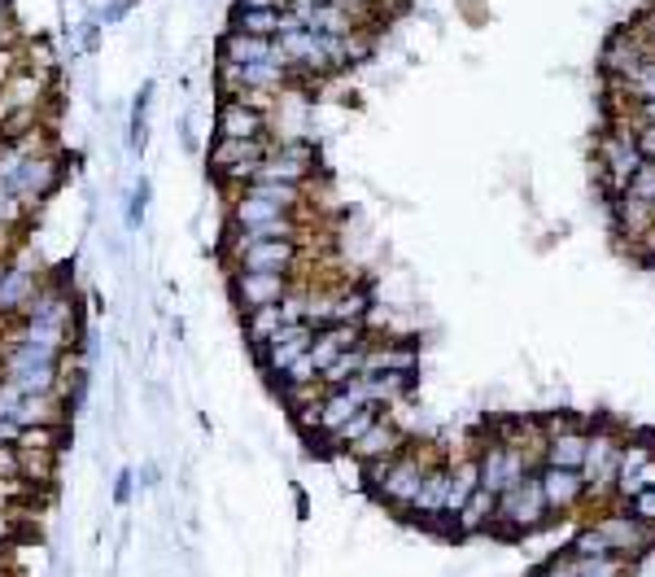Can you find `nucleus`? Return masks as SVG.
Listing matches in <instances>:
<instances>
[{"label": "nucleus", "mask_w": 655, "mask_h": 577, "mask_svg": "<svg viewBox=\"0 0 655 577\" xmlns=\"http://www.w3.org/2000/svg\"><path fill=\"white\" fill-rule=\"evenodd\" d=\"M275 149V136H262V140H219L206 149V171L223 184V193H240L245 184H254L262 158Z\"/></svg>", "instance_id": "nucleus-1"}, {"label": "nucleus", "mask_w": 655, "mask_h": 577, "mask_svg": "<svg viewBox=\"0 0 655 577\" xmlns=\"http://www.w3.org/2000/svg\"><path fill=\"white\" fill-rule=\"evenodd\" d=\"M598 175H603V188H607V197H616V193H625L629 188V180H633V171L642 167V154H638V145H633V123L625 119V114H611L607 119V132L598 136Z\"/></svg>", "instance_id": "nucleus-2"}, {"label": "nucleus", "mask_w": 655, "mask_h": 577, "mask_svg": "<svg viewBox=\"0 0 655 577\" xmlns=\"http://www.w3.org/2000/svg\"><path fill=\"white\" fill-rule=\"evenodd\" d=\"M546 516H551V507H546V499H542L537 472H524L520 481H511V486L498 490V499H494V520H498V525L537 529Z\"/></svg>", "instance_id": "nucleus-3"}, {"label": "nucleus", "mask_w": 655, "mask_h": 577, "mask_svg": "<svg viewBox=\"0 0 655 577\" xmlns=\"http://www.w3.org/2000/svg\"><path fill=\"white\" fill-rule=\"evenodd\" d=\"M319 171V149L314 145H301V140H275V149L262 158L258 175L254 180H271V184H297L306 188Z\"/></svg>", "instance_id": "nucleus-4"}, {"label": "nucleus", "mask_w": 655, "mask_h": 577, "mask_svg": "<svg viewBox=\"0 0 655 577\" xmlns=\"http://www.w3.org/2000/svg\"><path fill=\"white\" fill-rule=\"evenodd\" d=\"M429 468H433V464H429L420 451H407V446H403L398 455H390V459H385V472H381V481H376V490H372V494H381L390 507L407 512Z\"/></svg>", "instance_id": "nucleus-5"}, {"label": "nucleus", "mask_w": 655, "mask_h": 577, "mask_svg": "<svg viewBox=\"0 0 655 577\" xmlns=\"http://www.w3.org/2000/svg\"><path fill=\"white\" fill-rule=\"evenodd\" d=\"M214 136L219 140H262V136H271V114L240 97H223L219 114H214Z\"/></svg>", "instance_id": "nucleus-6"}, {"label": "nucleus", "mask_w": 655, "mask_h": 577, "mask_svg": "<svg viewBox=\"0 0 655 577\" xmlns=\"http://www.w3.org/2000/svg\"><path fill=\"white\" fill-rule=\"evenodd\" d=\"M288 288H293V275H280V271H232V298L240 311L275 307Z\"/></svg>", "instance_id": "nucleus-7"}, {"label": "nucleus", "mask_w": 655, "mask_h": 577, "mask_svg": "<svg viewBox=\"0 0 655 577\" xmlns=\"http://www.w3.org/2000/svg\"><path fill=\"white\" fill-rule=\"evenodd\" d=\"M310 337H314L310 324H280V333H275L267 346L254 351V355H258V368H262L271 381H280V377L288 372V364L310 351Z\"/></svg>", "instance_id": "nucleus-8"}, {"label": "nucleus", "mask_w": 655, "mask_h": 577, "mask_svg": "<svg viewBox=\"0 0 655 577\" xmlns=\"http://www.w3.org/2000/svg\"><path fill=\"white\" fill-rule=\"evenodd\" d=\"M620 438L611 433V429H594L590 438H585V459H581V481L590 486V490H603V486H611V477H616V459H620Z\"/></svg>", "instance_id": "nucleus-9"}, {"label": "nucleus", "mask_w": 655, "mask_h": 577, "mask_svg": "<svg viewBox=\"0 0 655 577\" xmlns=\"http://www.w3.org/2000/svg\"><path fill=\"white\" fill-rule=\"evenodd\" d=\"M594 529L607 538V547L616 551V555H625V560H633V555H642L651 542H655V533H651V525H642V520H633L629 512H616V516H603V520H594Z\"/></svg>", "instance_id": "nucleus-10"}, {"label": "nucleus", "mask_w": 655, "mask_h": 577, "mask_svg": "<svg viewBox=\"0 0 655 577\" xmlns=\"http://www.w3.org/2000/svg\"><path fill=\"white\" fill-rule=\"evenodd\" d=\"M359 342H368V329H363V324H328V329H314L306 355L314 359V368H319V377H323L328 364L342 359L346 351H355Z\"/></svg>", "instance_id": "nucleus-11"}, {"label": "nucleus", "mask_w": 655, "mask_h": 577, "mask_svg": "<svg viewBox=\"0 0 655 577\" xmlns=\"http://www.w3.org/2000/svg\"><path fill=\"white\" fill-rule=\"evenodd\" d=\"M585 438H590L585 429H572V425L551 420V425H546V442H542V464H551V468H577V472H581Z\"/></svg>", "instance_id": "nucleus-12"}, {"label": "nucleus", "mask_w": 655, "mask_h": 577, "mask_svg": "<svg viewBox=\"0 0 655 577\" xmlns=\"http://www.w3.org/2000/svg\"><path fill=\"white\" fill-rule=\"evenodd\" d=\"M655 481V451L651 446H620V459H616V494L620 499H633L638 490H646Z\"/></svg>", "instance_id": "nucleus-13"}, {"label": "nucleus", "mask_w": 655, "mask_h": 577, "mask_svg": "<svg viewBox=\"0 0 655 577\" xmlns=\"http://www.w3.org/2000/svg\"><path fill=\"white\" fill-rule=\"evenodd\" d=\"M363 372H420V346L407 342V337L403 342H394V337L368 342Z\"/></svg>", "instance_id": "nucleus-14"}, {"label": "nucleus", "mask_w": 655, "mask_h": 577, "mask_svg": "<svg viewBox=\"0 0 655 577\" xmlns=\"http://www.w3.org/2000/svg\"><path fill=\"white\" fill-rule=\"evenodd\" d=\"M537 486H542V499H546L551 512H568L585 494V481H581L577 468H551V464H542L537 468Z\"/></svg>", "instance_id": "nucleus-15"}, {"label": "nucleus", "mask_w": 655, "mask_h": 577, "mask_svg": "<svg viewBox=\"0 0 655 577\" xmlns=\"http://www.w3.org/2000/svg\"><path fill=\"white\" fill-rule=\"evenodd\" d=\"M407 446V433L394 425V420H385V412L376 416V425L350 446V455L359 459V464H372V459H390V455H398Z\"/></svg>", "instance_id": "nucleus-16"}, {"label": "nucleus", "mask_w": 655, "mask_h": 577, "mask_svg": "<svg viewBox=\"0 0 655 577\" xmlns=\"http://www.w3.org/2000/svg\"><path fill=\"white\" fill-rule=\"evenodd\" d=\"M611 219H616V228H620L629 241L655 236V206H646V201L633 197V193H616V197H611Z\"/></svg>", "instance_id": "nucleus-17"}, {"label": "nucleus", "mask_w": 655, "mask_h": 577, "mask_svg": "<svg viewBox=\"0 0 655 577\" xmlns=\"http://www.w3.org/2000/svg\"><path fill=\"white\" fill-rule=\"evenodd\" d=\"M551 577H625L629 573V560L625 555H568L564 564H546Z\"/></svg>", "instance_id": "nucleus-18"}, {"label": "nucleus", "mask_w": 655, "mask_h": 577, "mask_svg": "<svg viewBox=\"0 0 655 577\" xmlns=\"http://www.w3.org/2000/svg\"><path fill=\"white\" fill-rule=\"evenodd\" d=\"M376 307V294H372V284H337L333 288V324H363L368 311Z\"/></svg>", "instance_id": "nucleus-19"}, {"label": "nucleus", "mask_w": 655, "mask_h": 577, "mask_svg": "<svg viewBox=\"0 0 655 577\" xmlns=\"http://www.w3.org/2000/svg\"><path fill=\"white\" fill-rule=\"evenodd\" d=\"M219 58H227V62H236V66H254V62L280 58V49H275V40H258V36L227 32V36L219 40Z\"/></svg>", "instance_id": "nucleus-20"}, {"label": "nucleus", "mask_w": 655, "mask_h": 577, "mask_svg": "<svg viewBox=\"0 0 655 577\" xmlns=\"http://www.w3.org/2000/svg\"><path fill=\"white\" fill-rule=\"evenodd\" d=\"M227 32L258 36V40H275V36L284 32V10H249V5H236Z\"/></svg>", "instance_id": "nucleus-21"}, {"label": "nucleus", "mask_w": 655, "mask_h": 577, "mask_svg": "<svg viewBox=\"0 0 655 577\" xmlns=\"http://www.w3.org/2000/svg\"><path fill=\"white\" fill-rule=\"evenodd\" d=\"M18 451H45V455H58L66 446V420L58 425H23L18 429Z\"/></svg>", "instance_id": "nucleus-22"}, {"label": "nucleus", "mask_w": 655, "mask_h": 577, "mask_svg": "<svg viewBox=\"0 0 655 577\" xmlns=\"http://www.w3.org/2000/svg\"><path fill=\"white\" fill-rule=\"evenodd\" d=\"M280 324H284L280 303H275V307H254V311H245V342H249V351L267 346V342L280 333Z\"/></svg>", "instance_id": "nucleus-23"}, {"label": "nucleus", "mask_w": 655, "mask_h": 577, "mask_svg": "<svg viewBox=\"0 0 655 577\" xmlns=\"http://www.w3.org/2000/svg\"><path fill=\"white\" fill-rule=\"evenodd\" d=\"M245 193H254V197H267V201L284 206V210H293V214L306 206V188H297V184H271V180H254V184H245Z\"/></svg>", "instance_id": "nucleus-24"}, {"label": "nucleus", "mask_w": 655, "mask_h": 577, "mask_svg": "<svg viewBox=\"0 0 655 577\" xmlns=\"http://www.w3.org/2000/svg\"><path fill=\"white\" fill-rule=\"evenodd\" d=\"M494 499H498L494 490H481V486H477V490H472V499L459 507V516H455V520H459L464 529H485V525L494 520Z\"/></svg>", "instance_id": "nucleus-25"}, {"label": "nucleus", "mask_w": 655, "mask_h": 577, "mask_svg": "<svg viewBox=\"0 0 655 577\" xmlns=\"http://www.w3.org/2000/svg\"><path fill=\"white\" fill-rule=\"evenodd\" d=\"M368 342H372V337H368ZM368 342H359L355 351H346L342 359H333V364L323 368V377H319V381H323V385H346L350 377H359V372H363V355H368Z\"/></svg>", "instance_id": "nucleus-26"}, {"label": "nucleus", "mask_w": 655, "mask_h": 577, "mask_svg": "<svg viewBox=\"0 0 655 577\" xmlns=\"http://www.w3.org/2000/svg\"><path fill=\"white\" fill-rule=\"evenodd\" d=\"M376 416H381V407H359V412H355V416H350V420H346V425L333 433V446H337V451L355 446V442H359V438H363V433L376 425Z\"/></svg>", "instance_id": "nucleus-27"}, {"label": "nucleus", "mask_w": 655, "mask_h": 577, "mask_svg": "<svg viewBox=\"0 0 655 577\" xmlns=\"http://www.w3.org/2000/svg\"><path fill=\"white\" fill-rule=\"evenodd\" d=\"M625 507H629V516H633V520L655 525V481H651L646 490H638L633 499H625Z\"/></svg>", "instance_id": "nucleus-28"}, {"label": "nucleus", "mask_w": 655, "mask_h": 577, "mask_svg": "<svg viewBox=\"0 0 655 577\" xmlns=\"http://www.w3.org/2000/svg\"><path fill=\"white\" fill-rule=\"evenodd\" d=\"M625 193H633V197H642L646 206H655V162H642V167L633 171V180H629Z\"/></svg>", "instance_id": "nucleus-29"}, {"label": "nucleus", "mask_w": 655, "mask_h": 577, "mask_svg": "<svg viewBox=\"0 0 655 577\" xmlns=\"http://www.w3.org/2000/svg\"><path fill=\"white\" fill-rule=\"evenodd\" d=\"M572 551H577V555H616V551L607 547V538H603V533H598L594 525L577 533V542H572Z\"/></svg>", "instance_id": "nucleus-30"}, {"label": "nucleus", "mask_w": 655, "mask_h": 577, "mask_svg": "<svg viewBox=\"0 0 655 577\" xmlns=\"http://www.w3.org/2000/svg\"><path fill=\"white\" fill-rule=\"evenodd\" d=\"M633 145L642 162H655V123H633Z\"/></svg>", "instance_id": "nucleus-31"}, {"label": "nucleus", "mask_w": 655, "mask_h": 577, "mask_svg": "<svg viewBox=\"0 0 655 577\" xmlns=\"http://www.w3.org/2000/svg\"><path fill=\"white\" fill-rule=\"evenodd\" d=\"M0 477L18 481V446L14 442H0Z\"/></svg>", "instance_id": "nucleus-32"}, {"label": "nucleus", "mask_w": 655, "mask_h": 577, "mask_svg": "<svg viewBox=\"0 0 655 577\" xmlns=\"http://www.w3.org/2000/svg\"><path fill=\"white\" fill-rule=\"evenodd\" d=\"M145 206H149V180H140L136 193H132V210H127V223H132V228L145 219Z\"/></svg>", "instance_id": "nucleus-33"}, {"label": "nucleus", "mask_w": 655, "mask_h": 577, "mask_svg": "<svg viewBox=\"0 0 655 577\" xmlns=\"http://www.w3.org/2000/svg\"><path fill=\"white\" fill-rule=\"evenodd\" d=\"M10 45H23L18 19H0V49H10Z\"/></svg>", "instance_id": "nucleus-34"}, {"label": "nucleus", "mask_w": 655, "mask_h": 577, "mask_svg": "<svg viewBox=\"0 0 655 577\" xmlns=\"http://www.w3.org/2000/svg\"><path fill=\"white\" fill-rule=\"evenodd\" d=\"M18 538V520H14V512H0V547H10Z\"/></svg>", "instance_id": "nucleus-35"}, {"label": "nucleus", "mask_w": 655, "mask_h": 577, "mask_svg": "<svg viewBox=\"0 0 655 577\" xmlns=\"http://www.w3.org/2000/svg\"><path fill=\"white\" fill-rule=\"evenodd\" d=\"M75 36H79V53H92V49H97V23H84Z\"/></svg>", "instance_id": "nucleus-36"}, {"label": "nucleus", "mask_w": 655, "mask_h": 577, "mask_svg": "<svg viewBox=\"0 0 655 577\" xmlns=\"http://www.w3.org/2000/svg\"><path fill=\"white\" fill-rule=\"evenodd\" d=\"M236 5H249V10H288V0H236Z\"/></svg>", "instance_id": "nucleus-37"}, {"label": "nucleus", "mask_w": 655, "mask_h": 577, "mask_svg": "<svg viewBox=\"0 0 655 577\" xmlns=\"http://www.w3.org/2000/svg\"><path fill=\"white\" fill-rule=\"evenodd\" d=\"M132 499V472L119 477V490H114V503H127Z\"/></svg>", "instance_id": "nucleus-38"}, {"label": "nucleus", "mask_w": 655, "mask_h": 577, "mask_svg": "<svg viewBox=\"0 0 655 577\" xmlns=\"http://www.w3.org/2000/svg\"><path fill=\"white\" fill-rule=\"evenodd\" d=\"M0 19H14V0H0Z\"/></svg>", "instance_id": "nucleus-39"}, {"label": "nucleus", "mask_w": 655, "mask_h": 577, "mask_svg": "<svg viewBox=\"0 0 655 577\" xmlns=\"http://www.w3.org/2000/svg\"><path fill=\"white\" fill-rule=\"evenodd\" d=\"M651 5H655V0H651Z\"/></svg>", "instance_id": "nucleus-40"}]
</instances>
